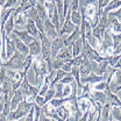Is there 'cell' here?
<instances>
[{"label": "cell", "mask_w": 121, "mask_h": 121, "mask_svg": "<svg viewBox=\"0 0 121 121\" xmlns=\"http://www.w3.org/2000/svg\"><path fill=\"white\" fill-rule=\"evenodd\" d=\"M120 85H121V70H117V71L114 72V84H113V85H109V89L113 92V91L115 90L118 86H120Z\"/></svg>", "instance_id": "obj_24"}, {"label": "cell", "mask_w": 121, "mask_h": 121, "mask_svg": "<svg viewBox=\"0 0 121 121\" xmlns=\"http://www.w3.org/2000/svg\"><path fill=\"white\" fill-rule=\"evenodd\" d=\"M2 29L5 30V34H6L7 36H9V35L13 33V30H14V15L13 14L8 17V20H7L6 23L4 25V28H2Z\"/></svg>", "instance_id": "obj_16"}, {"label": "cell", "mask_w": 121, "mask_h": 121, "mask_svg": "<svg viewBox=\"0 0 121 121\" xmlns=\"http://www.w3.org/2000/svg\"><path fill=\"white\" fill-rule=\"evenodd\" d=\"M15 50H16V48H15L14 41H12V40L6 35V57H7V58H11V57L14 55Z\"/></svg>", "instance_id": "obj_14"}, {"label": "cell", "mask_w": 121, "mask_h": 121, "mask_svg": "<svg viewBox=\"0 0 121 121\" xmlns=\"http://www.w3.org/2000/svg\"><path fill=\"white\" fill-rule=\"evenodd\" d=\"M27 56H25L23 54H21L20 51L15 50L14 55L9 58V60L5 62V63H0V66L6 68V69H11V70H23V63Z\"/></svg>", "instance_id": "obj_1"}, {"label": "cell", "mask_w": 121, "mask_h": 121, "mask_svg": "<svg viewBox=\"0 0 121 121\" xmlns=\"http://www.w3.org/2000/svg\"><path fill=\"white\" fill-rule=\"evenodd\" d=\"M73 82H75V77L71 75L70 72L66 73V76H65L63 79H60V83H62V84H71V83H73Z\"/></svg>", "instance_id": "obj_32"}, {"label": "cell", "mask_w": 121, "mask_h": 121, "mask_svg": "<svg viewBox=\"0 0 121 121\" xmlns=\"http://www.w3.org/2000/svg\"><path fill=\"white\" fill-rule=\"evenodd\" d=\"M13 33H14L15 35L25 43V44L27 45V47H29L34 41H35V39H37V37H33V36H30L29 34H28V31H25V30H16L14 29L13 30Z\"/></svg>", "instance_id": "obj_7"}, {"label": "cell", "mask_w": 121, "mask_h": 121, "mask_svg": "<svg viewBox=\"0 0 121 121\" xmlns=\"http://www.w3.org/2000/svg\"><path fill=\"white\" fill-rule=\"evenodd\" d=\"M12 41H14L15 48H16V50H17V51H20V52H21V54H23L25 56L29 55V48L25 44V43H23L19 37H15L14 40H12Z\"/></svg>", "instance_id": "obj_13"}, {"label": "cell", "mask_w": 121, "mask_h": 121, "mask_svg": "<svg viewBox=\"0 0 121 121\" xmlns=\"http://www.w3.org/2000/svg\"><path fill=\"white\" fill-rule=\"evenodd\" d=\"M107 57V60H108V64L111 66H115V64L118 63V60L121 58V55H111V56H106Z\"/></svg>", "instance_id": "obj_29"}, {"label": "cell", "mask_w": 121, "mask_h": 121, "mask_svg": "<svg viewBox=\"0 0 121 121\" xmlns=\"http://www.w3.org/2000/svg\"><path fill=\"white\" fill-rule=\"evenodd\" d=\"M111 15H113L114 17H117L119 21L121 22V7L118 9V11H115V12H112V13H109Z\"/></svg>", "instance_id": "obj_40"}, {"label": "cell", "mask_w": 121, "mask_h": 121, "mask_svg": "<svg viewBox=\"0 0 121 121\" xmlns=\"http://www.w3.org/2000/svg\"><path fill=\"white\" fill-rule=\"evenodd\" d=\"M114 68H115V69H120L121 68V58L118 60V63L115 64V66H114Z\"/></svg>", "instance_id": "obj_43"}, {"label": "cell", "mask_w": 121, "mask_h": 121, "mask_svg": "<svg viewBox=\"0 0 121 121\" xmlns=\"http://www.w3.org/2000/svg\"><path fill=\"white\" fill-rule=\"evenodd\" d=\"M29 48V55L31 56H39L41 54V41L37 39H35V41L28 47Z\"/></svg>", "instance_id": "obj_12"}, {"label": "cell", "mask_w": 121, "mask_h": 121, "mask_svg": "<svg viewBox=\"0 0 121 121\" xmlns=\"http://www.w3.org/2000/svg\"><path fill=\"white\" fill-rule=\"evenodd\" d=\"M35 8L37 9V13H39V16L42 21H44L45 19H48V13H47V9L44 7V4H41V2H37Z\"/></svg>", "instance_id": "obj_19"}, {"label": "cell", "mask_w": 121, "mask_h": 121, "mask_svg": "<svg viewBox=\"0 0 121 121\" xmlns=\"http://www.w3.org/2000/svg\"><path fill=\"white\" fill-rule=\"evenodd\" d=\"M82 49H83V41L82 39H78L72 45V58L77 57L82 52Z\"/></svg>", "instance_id": "obj_22"}, {"label": "cell", "mask_w": 121, "mask_h": 121, "mask_svg": "<svg viewBox=\"0 0 121 121\" xmlns=\"http://www.w3.org/2000/svg\"><path fill=\"white\" fill-rule=\"evenodd\" d=\"M17 1H19V0H7V2L5 4L4 8H13V7H15L14 5Z\"/></svg>", "instance_id": "obj_38"}, {"label": "cell", "mask_w": 121, "mask_h": 121, "mask_svg": "<svg viewBox=\"0 0 121 121\" xmlns=\"http://www.w3.org/2000/svg\"><path fill=\"white\" fill-rule=\"evenodd\" d=\"M35 103L40 106V107H42V106L44 105V97H41V95L37 94V97L35 98Z\"/></svg>", "instance_id": "obj_39"}, {"label": "cell", "mask_w": 121, "mask_h": 121, "mask_svg": "<svg viewBox=\"0 0 121 121\" xmlns=\"http://www.w3.org/2000/svg\"><path fill=\"white\" fill-rule=\"evenodd\" d=\"M72 65H73V63H72V58H71V60H69V62H65L60 69H62V70H64L65 72H68V73H69V72L71 71V68H72Z\"/></svg>", "instance_id": "obj_34"}, {"label": "cell", "mask_w": 121, "mask_h": 121, "mask_svg": "<svg viewBox=\"0 0 121 121\" xmlns=\"http://www.w3.org/2000/svg\"><path fill=\"white\" fill-rule=\"evenodd\" d=\"M56 58L63 60L64 62H69V60L72 58V54L70 52V50H69L66 47H63V48L60 50V52H58V55H57Z\"/></svg>", "instance_id": "obj_17"}, {"label": "cell", "mask_w": 121, "mask_h": 121, "mask_svg": "<svg viewBox=\"0 0 121 121\" xmlns=\"http://www.w3.org/2000/svg\"><path fill=\"white\" fill-rule=\"evenodd\" d=\"M107 86L108 85L106 84V82H100V83H97L93 89H95V91H105V89Z\"/></svg>", "instance_id": "obj_35"}, {"label": "cell", "mask_w": 121, "mask_h": 121, "mask_svg": "<svg viewBox=\"0 0 121 121\" xmlns=\"http://www.w3.org/2000/svg\"><path fill=\"white\" fill-rule=\"evenodd\" d=\"M89 114H90V109H89V111H86V112H84V114L79 118V120H78V121H87Z\"/></svg>", "instance_id": "obj_42"}, {"label": "cell", "mask_w": 121, "mask_h": 121, "mask_svg": "<svg viewBox=\"0 0 121 121\" xmlns=\"http://www.w3.org/2000/svg\"><path fill=\"white\" fill-rule=\"evenodd\" d=\"M113 48V40H112V31L109 28H107L106 31L104 33V37H103V41H101V47H100V50L98 51L99 55L103 57L107 52V50H112Z\"/></svg>", "instance_id": "obj_3"}, {"label": "cell", "mask_w": 121, "mask_h": 121, "mask_svg": "<svg viewBox=\"0 0 121 121\" xmlns=\"http://www.w3.org/2000/svg\"><path fill=\"white\" fill-rule=\"evenodd\" d=\"M109 2H111V0H98V9H97V12L98 13H101L103 9L105 8Z\"/></svg>", "instance_id": "obj_31"}, {"label": "cell", "mask_w": 121, "mask_h": 121, "mask_svg": "<svg viewBox=\"0 0 121 121\" xmlns=\"http://www.w3.org/2000/svg\"><path fill=\"white\" fill-rule=\"evenodd\" d=\"M34 106L31 107V109L29 111V113H28V115L26 117V119H25V121H34L33 120V117H34Z\"/></svg>", "instance_id": "obj_41"}, {"label": "cell", "mask_w": 121, "mask_h": 121, "mask_svg": "<svg viewBox=\"0 0 121 121\" xmlns=\"http://www.w3.org/2000/svg\"><path fill=\"white\" fill-rule=\"evenodd\" d=\"M92 71V60H86L80 66H79V75L80 78L82 77H87L89 75H91Z\"/></svg>", "instance_id": "obj_11"}, {"label": "cell", "mask_w": 121, "mask_h": 121, "mask_svg": "<svg viewBox=\"0 0 121 121\" xmlns=\"http://www.w3.org/2000/svg\"><path fill=\"white\" fill-rule=\"evenodd\" d=\"M70 8L72 12H78L79 11V0H72Z\"/></svg>", "instance_id": "obj_37"}, {"label": "cell", "mask_w": 121, "mask_h": 121, "mask_svg": "<svg viewBox=\"0 0 121 121\" xmlns=\"http://www.w3.org/2000/svg\"><path fill=\"white\" fill-rule=\"evenodd\" d=\"M120 55H121V52H120Z\"/></svg>", "instance_id": "obj_49"}, {"label": "cell", "mask_w": 121, "mask_h": 121, "mask_svg": "<svg viewBox=\"0 0 121 121\" xmlns=\"http://www.w3.org/2000/svg\"><path fill=\"white\" fill-rule=\"evenodd\" d=\"M43 29H44L45 35H48V36L51 37L52 40H55V39L58 37V31L56 30L55 26L52 25V22H51V20H50L49 17L45 19L44 21H43Z\"/></svg>", "instance_id": "obj_5"}, {"label": "cell", "mask_w": 121, "mask_h": 121, "mask_svg": "<svg viewBox=\"0 0 121 121\" xmlns=\"http://www.w3.org/2000/svg\"><path fill=\"white\" fill-rule=\"evenodd\" d=\"M37 2H41V4H44V0H36Z\"/></svg>", "instance_id": "obj_46"}, {"label": "cell", "mask_w": 121, "mask_h": 121, "mask_svg": "<svg viewBox=\"0 0 121 121\" xmlns=\"http://www.w3.org/2000/svg\"><path fill=\"white\" fill-rule=\"evenodd\" d=\"M64 47V37L58 36L51 42V60H56L60 50Z\"/></svg>", "instance_id": "obj_6"}, {"label": "cell", "mask_w": 121, "mask_h": 121, "mask_svg": "<svg viewBox=\"0 0 121 121\" xmlns=\"http://www.w3.org/2000/svg\"><path fill=\"white\" fill-rule=\"evenodd\" d=\"M71 21L75 26H80L82 23V14H79V11L78 12H71Z\"/></svg>", "instance_id": "obj_26"}, {"label": "cell", "mask_w": 121, "mask_h": 121, "mask_svg": "<svg viewBox=\"0 0 121 121\" xmlns=\"http://www.w3.org/2000/svg\"><path fill=\"white\" fill-rule=\"evenodd\" d=\"M98 103H100L101 105H105L107 103V97H106V93L104 91H94L92 94H91Z\"/></svg>", "instance_id": "obj_18"}, {"label": "cell", "mask_w": 121, "mask_h": 121, "mask_svg": "<svg viewBox=\"0 0 121 121\" xmlns=\"http://www.w3.org/2000/svg\"><path fill=\"white\" fill-rule=\"evenodd\" d=\"M23 92L21 89H17V90L14 91V94H13V98H12V100H11V111H14L16 109V107L17 105L22 101V99H23Z\"/></svg>", "instance_id": "obj_9"}, {"label": "cell", "mask_w": 121, "mask_h": 121, "mask_svg": "<svg viewBox=\"0 0 121 121\" xmlns=\"http://www.w3.org/2000/svg\"><path fill=\"white\" fill-rule=\"evenodd\" d=\"M40 41H41V52H42V57L44 60L51 58V42L49 40V37L45 35L43 31H40L39 34Z\"/></svg>", "instance_id": "obj_2"}, {"label": "cell", "mask_w": 121, "mask_h": 121, "mask_svg": "<svg viewBox=\"0 0 121 121\" xmlns=\"http://www.w3.org/2000/svg\"><path fill=\"white\" fill-rule=\"evenodd\" d=\"M65 62L63 60H60V58H56V60H52V63H51V66H52V70H60V68L63 66Z\"/></svg>", "instance_id": "obj_30"}, {"label": "cell", "mask_w": 121, "mask_h": 121, "mask_svg": "<svg viewBox=\"0 0 121 121\" xmlns=\"http://www.w3.org/2000/svg\"><path fill=\"white\" fill-rule=\"evenodd\" d=\"M56 112H57V115H58V120L57 121H68L70 118V109L65 106L60 105V107L56 108Z\"/></svg>", "instance_id": "obj_10"}, {"label": "cell", "mask_w": 121, "mask_h": 121, "mask_svg": "<svg viewBox=\"0 0 121 121\" xmlns=\"http://www.w3.org/2000/svg\"><path fill=\"white\" fill-rule=\"evenodd\" d=\"M109 64H108V60H103V62H100L99 64H98V68H97V70H95V75L98 76H104L107 72V66H108Z\"/></svg>", "instance_id": "obj_20"}, {"label": "cell", "mask_w": 121, "mask_h": 121, "mask_svg": "<svg viewBox=\"0 0 121 121\" xmlns=\"http://www.w3.org/2000/svg\"><path fill=\"white\" fill-rule=\"evenodd\" d=\"M113 121H117V120H113Z\"/></svg>", "instance_id": "obj_48"}, {"label": "cell", "mask_w": 121, "mask_h": 121, "mask_svg": "<svg viewBox=\"0 0 121 121\" xmlns=\"http://www.w3.org/2000/svg\"><path fill=\"white\" fill-rule=\"evenodd\" d=\"M44 1H48V2H50V1H54V0H44Z\"/></svg>", "instance_id": "obj_47"}, {"label": "cell", "mask_w": 121, "mask_h": 121, "mask_svg": "<svg viewBox=\"0 0 121 121\" xmlns=\"http://www.w3.org/2000/svg\"><path fill=\"white\" fill-rule=\"evenodd\" d=\"M71 12H72L71 8H69V12H68V14H66V16H65V20H64L63 27H62V29L58 31V35H60V36H63L64 34H70V33H72V31L75 30L76 26L72 23L71 17H70Z\"/></svg>", "instance_id": "obj_4"}, {"label": "cell", "mask_w": 121, "mask_h": 121, "mask_svg": "<svg viewBox=\"0 0 121 121\" xmlns=\"http://www.w3.org/2000/svg\"><path fill=\"white\" fill-rule=\"evenodd\" d=\"M31 64H33V56L31 55H27V57L25 60V63H23V73L27 75V72H28Z\"/></svg>", "instance_id": "obj_28"}, {"label": "cell", "mask_w": 121, "mask_h": 121, "mask_svg": "<svg viewBox=\"0 0 121 121\" xmlns=\"http://www.w3.org/2000/svg\"><path fill=\"white\" fill-rule=\"evenodd\" d=\"M23 14H25V16H26L27 19L33 20L34 22H35V21H37V20L40 19L39 13H37V9H36L35 7H31V8H29V9H28V11H26Z\"/></svg>", "instance_id": "obj_21"}, {"label": "cell", "mask_w": 121, "mask_h": 121, "mask_svg": "<svg viewBox=\"0 0 121 121\" xmlns=\"http://www.w3.org/2000/svg\"><path fill=\"white\" fill-rule=\"evenodd\" d=\"M6 2H7V0H0V6H1V7H4Z\"/></svg>", "instance_id": "obj_44"}, {"label": "cell", "mask_w": 121, "mask_h": 121, "mask_svg": "<svg viewBox=\"0 0 121 121\" xmlns=\"http://www.w3.org/2000/svg\"><path fill=\"white\" fill-rule=\"evenodd\" d=\"M27 31H28V34H29L30 36H33V37H39L40 30L37 29L35 22H34L33 20H30V19L27 20Z\"/></svg>", "instance_id": "obj_15"}, {"label": "cell", "mask_w": 121, "mask_h": 121, "mask_svg": "<svg viewBox=\"0 0 121 121\" xmlns=\"http://www.w3.org/2000/svg\"><path fill=\"white\" fill-rule=\"evenodd\" d=\"M71 91H72L71 85H70V84H65L64 87H63V98H64V97H69Z\"/></svg>", "instance_id": "obj_36"}, {"label": "cell", "mask_w": 121, "mask_h": 121, "mask_svg": "<svg viewBox=\"0 0 121 121\" xmlns=\"http://www.w3.org/2000/svg\"><path fill=\"white\" fill-rule=\"evenodd\" d=\"M111 115L113 118V120L121 121V108L118 106H112L111 108Z\"/></svg>", "instance_id": "obj_25"}, {"label": "cell", "mask_w": 121, "mask_h": 121, "mask_svg": "<svg viewBox=\"0 0 121 121\" xmlns=\"http://www.w3.org/2000/svg\"><path fill=\"white\" fill-rule=\"evenodd\" d=\"M105 80V76H98L95 73H91L87 77H82L80 78V83L82 84H97V83H100V82H104Z\"/></svg>", "instance_id": "obj_8"}, {"label": "cell", "mask_w": 121, "mask_h": 121, "mask_svg": "<svg viewBox=\"0 0 121 121\" xmlns=\"http://www.w3.org/2000/svg\"><path fill=\"white\" fill-rule=\"evenodd\" d=\"M63 87H64V84H62L60 82L55 85V97L54 98H63Z\"/></svg>", "instance_id": "obj_27"}, {"label": "cell", "mask_w": 121, "mask_h": 121, "mask_svg": "<svg viewBox=\"0 0 121 121\" xmlns=\"http://www.w3.org/2000/svg\"><path fill=\"white\" fill-rule=\"evenodd\" d=\"M120 6H121V0H113V1H111L105 8L103 9V12L106 13V14H108L111 11H113V9H115V8L120 7Z\"/></svg>", "instance_id": "obj_23"}, {"label": "cell", "mask_w": 121, "mask_h": 121, "mask_svg": "<svg viewBox=\"0 0 121 121\" xmlns=\"http://www.w3.org/2000/svg\"><path fill=\"white\" fill-rule=\"evenodd\" d=\"M45 121H56V120H55V119H52V118H51V119H49L48 117H45Z\"/></svg>", "instance_id": "obj_45"}, {"label": "cell", "mask_w": 121, "mask_h": 121, "mask_svg": "<svg viewBox=\"0 0 121 121\" xmlns=\"http://www.w3.org/2000/svg\"><path fill=\"white\" fill-rule=\"evenodd\" d=\"M112 40H113V48L115 49L121 42V34H118V35H117V34H113V33H112Z\"/></svg>", "instance_id": "obj_33"}]
</instances>
